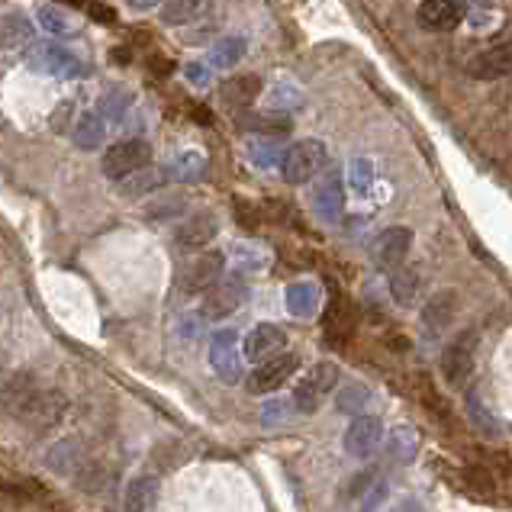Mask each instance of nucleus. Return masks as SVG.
I'll return each instance as SVG.
<instances>
[{
  "mask_svg": "<svg viewBox=\"0 0 512 512\" xmlns=\"http://www.w3.org/2000/svg\"><path fill=\"white\" fill-rule=\"evenodd\" d=\"M26 65L33 68L36 75L62 78V81L87 75V65L68 46H62V42H39V46L26 52Z\"/></svg>",
  "mask_w": 512,
  "mask_h": 512,
  "instance_id": "f257e3e1",
  "label": "nucleus"
},
{
  "mask_svg": "<svg viewBox=\"0 0 512 512\" xmlns=\"http://www.w3.org/2000/svg\"><path fill=\"white\" fill-rule=\"evenodd\" d=\"M329 165V149H326V142H319V139H300L294 142L290 149L284 152V181L287 184H310L313 178H319V174L326 171Z\"/></svg>",
  "mask_w": 512,
  "mask_h": 512,
  "instance_id": "f03ea898",
  "label": "nucleus"
},
{
  "mask_svg": "<svg viewBox=\"0 0 512 512\" xmlns=\"http://www.w3.org/2000/svg\"><path fill=\"white\" fill-rule=\"evenodd\" d=\"M149 162H152V145L149 142L145 139H123L104 152L100 168H104V174L110 181H126V178H133V174L149 168Z\"/></svg>",
  "mask_w": 512,
  "mask_h": 512,
  "instance_id": "7ed1b4c3",
  "label": "nucleus"
},
{
  "mask_svg": "<svg viewBox=\"0 0 512 512\" xmlns=\"http://www.w3.org/2000/svg\"><path fill=\"white\" fill-rule=\"evenodd\" d=\"M335 387H339V364L319 361V364H313L310 374L300 377V384L294 390V406L300 409V413L310 416L332 397Z\"/></svg>",
  "mask_w": 512,
  "mask_h": 512,
  "instance_id": "20e7f679",
  "label": "nucleus"
},
{
  "mask_svg": "<svg viewBox=\"0 0 512 512\" xmlns=\"http://www.w3.org/2000/svg\"><path fill=\"white\" fill-rule=\"evenodd\" d=\"M223 271H226V255L223 252H200L197 258L187 261L181 277H178L181 294H187V297L203 294V297H207L210 290L223 281Z\"/></svg>",
  "mask_w": 512,
  "mask_h": 512,
  "instance_id": "39448f33",
  "label": "nucleus"
},
{
  "mask_svg": "<svg viewBox=\"0 0 512 512\" xmlns=\"http://www.w3.org/2000/svg\"><path fill=\"white\" fill-rule=\"evenodd\" d=\"M297 371H300V355H294V351H281V355L261 361L258 368L248 374V380H245L248 393H255V397H268V393L281 390Z\"/></svg>",
  "mask_w": 512,
  "mask_h": 512,
  "instance_id": "423d86ee",
  "label": "nucleus"
},
{
  "mask_svg": "<svg viewBox=\"0 0 512 512\" xmlns=\"http://www.w3.org/2000/svg\"><path fill=\"white\" fill-rule=\"evenodd\" d=\"M242 358L245 351L239 348V335L232 329H219L210 339V368L223 384H239L242 380Z\"/></svg>",
  "mask_w": 512,
  "mask_h": 512,
  "instance_id": "0eeeda50",
  "label": "nucleus"
},
{
  "mask_svg": "<svg viewBox=\"0 0 512 512\" xmlns=\"http://www.w3.org/2000/svg\"><path fill=\"white\" fill-rule=\"evenodd\" d=\"M474 348H477V332L474 329H464L458 332L455 339H448L442 348V374L448 384L461 387L467 374H471V364H474Z\"/></svg>",
  "mask_w": 512,
  "mask_h": 512,
  "instance_id": "6e6552de",
  "label": "nucleus"
},
{
  "mask_svg": "<svg viewBox=\"0 0 512 512\" xmlns=\"http://www.w3.org/2000/svg\"><path fill=\"white\" fill-rule=\"evenodd\" d=\"M461 313V300L455 290H438L435 297L426 300V306H422V329H426V335H432V339H442V335L455 326V319Z\"/></svg>",
  "mask_w": 512,
  "mask_h": 512,
  "instance_id": "1a4fd4ad",
  "label": "nucleus"
},
{
  "mask_svg": "<svg viewBox=\"0 0 512 512\" xmlns=\"http://www.w3.org/2000/svg\"><path fill=\"white\" fill-rule=\"evenodd\" d=\"M384 442V429H380V419L368 416V413H358L351 419V426L345 432V451L355 461H368L374 458V451Z\"/></svg>",
  "mask_w": 512,
  "mask_h": 512,
  "instance_id": "9d476101",
  "label": "nucleus"
},
{
  "mask_svg": "<svg viewBox=\"0 0 512 512\" xmlns=\"http://www.w3.org/2000/svg\"><path fill=\"white\" fill-rule=\"evenodd\" d=\"M409 248H413V232H409L406 226H390V229L380 232L374 248H371L374 265L384 268V271H397V268H403Z\"/></svg>",
  "mask_w": 512,
  "mask_h": 512,
  "instance_id": "9b49d317",
  "label": "nucleus"
},
{
  "mask_svg": "<svg viewBox=\"0 0 512 512\" xmlns=\"http://www.w3.org/2000/svg\"><path fill=\"white\" fill-rule=\"evenodd\" d=\"M39 393L42 387L36 384L33 374H13L4 384V390H0V406H4L13 419L23 422L29 409H33V403L39 400Z\"/></svg>",
  "mask_w": 512,
  "mask_h": 512,
  "instance_id": "f8f14e48",
  "label": "nucleus"
},
{
  "mask_svg": "<svg viewBox=\"0 0 512 512\" xmlns=\"http://www.w3.org/2000/svg\"><path fill=\"white\" fill-rule=\"evenodd\" d=\"M467 75L477 81H503L512 75V42H500V46H490L480 55H474L467 62Z\"/></svg>",
  "mask_w": 512,
  "mask_h": 512,
  "instance_id": "ddd939ff",
  "label": "nucleus"
},
{
  "mask_svg": "<svg viewBox=\"0 0 512 512\" xmlns=\"http://www.w3.org/2000/svg\"><path fill=\"white\" fill-rule=\"evenodd\" d=\"M68 413V400H65V393H58V390H42L39 393V400L33 403V409L26 413V426L33 429L36 435H49L58 422H62V416Z\"/></svg>",
  "mask_w": 512,
  "mask_h": 512,
  "instance_id": "4468645a",
  "label": "nucleus"
},
{
  "mask_svg": "<svg viewBox=\"0 0 512 512\" xmlns=\"http://www.w3.org/2000/svg\"><path fill=\"white\" fill-rule=\"evenodd\" d=\"M248 287L239 277H229V281H219L207 297H203V316L207 319H226L245 303Z\"/></svg>",
  "mask_w": 512,
  "mask_h": 512,
  "instance_id": "2eb2a0df",
  "label": "nucleus"
},
{
  "mask_svg": "<svg viewBox=\"0 0 512 512\" xmlns=\"http://www.w3.org/2000/svg\"><path fill=\"white\" fill-rule=\"evenodd\" d=\"M464 4L461 0H426L419 4V23L432 29V33H448L464 20Z\"/></svg>",
  "mask_w": 512,
  "mask_h": 512,
  "instance_id": "dca6fc26",
  "label": "nucleus"
},
{
  "mask_svg": "<svg viewBox=\"0 0 512 512\" xmlns=\"http://www.w3.org/2000/svg\"><path fill=\"white\" fill-rule=\"evenodd\" d=\"M281 348H284V332L277 329V326H271V323L255 326L252 332L245 335V345H242L245 358H248V361H255V364L268 361V358H274V355H281Z\"/></svg>",
  "mask_w": 512,
  "mask_h": 512,
  "instance_id": "f3484780",
  "label": "nucleus"
},
{
  "mask_svg": "<svg viewBox=\"0 0 512 512\" xmlns=\"http://www.w3.org/2000/svg\"><path fill=\"white\" fill-rule=\"evenodd\" d=\"M216 232H219L216 216L210 210H200V213L184 219V223L178 226V232H174V239H178L181 248H203L216 239Z\"/></svg>",
  "mask_w": 512,
  "mask_h": 512,
  "instance_id": "a211bd4d",
  "label": "nucleus"
},
{
  "mask_svg": "<svg viewBox=\"0 0 512 512\" xmlns=\"http://www.w3.org/2000/svg\"><path fill=\"white\" fill-rule=\"evenodd\" d=\"M36 39V26L26 13L13 10L7 17H0V52H17Z\"/></svg>",
  "mask_w": 512,
  "mask_h": 512,
  "instance_id": "6ab92c4d",
  "label": "nucleus"
},
{
  "mask_svg": "<svg viewBox=\"0 0 512 512\" xmlns=\"http://www.w3.org/2000/svg\"><path fill=\"white\" fill-rule=\"evenodd\" d=\"M342 203H345L342 178H339V174H326V178L313 187V210H316V216L326 219V223H332V219H339Z\"/></svg>",
  "mask_w": 512,
  "mask_h": 512,
  "instance_id": "aec40b11",
  "label": "nucleus"
},
{
  "mask_svg": "<svg viewBox=\"0 0 512 512\" xmlns=\"http://www.w3.org/2000/svg\"><path fill=\"white\" fill-rule=\"evenodd\" d=\"M107 129H110V123L104 120V116H100V110H87V113L78 116L75 129H71V139H75L78 149L94 152V149H100V145H104Z\"/></svg>",
  "mask_w": 512,
  "mask_h": 512,
  "instance_id": "412c9836",
  "label": "nucleus"
},
{
  "mask_svg": "<svg viewBox=\"0 0 512 512\" xmlns=\"http://www.w3.org/2000/svg\"><path fill=\"white\" fill-rule=\"evenodd\" d=\"M155 506H158V477L139 474L129 480L123 496V512H155Z\"/></svg>",
  "mask_w": 512,
  "mask_h": 512,
  "instance_id": "4be33fe9",
  "label": "nucleus"
},
{
  "mask_svg": "<svg viewBox=\"0 0 512 512\" xmlns=\"http://www.w3.org/2000/svg\"><path fill=\"white\" fill-rule=\"evenodd\" d=\"M210 7H213V0H165V7L158 13H162L165 26H190L207 17Z\"/></svg>",
  "mask_w": 512,
  "mask_h": 512,
  "instance_id": "5701e85b",
  "label": "nucleus"
},
{
  "mask_svg": "<svg viewBox=\"0 0 512 512\" xmlns=\"http://www.w3.org/2000/svg\"><path fill=\"white\" fill-rule=\"evenodd\" d=\"M219 94H223L229 107H248V104H255L261 94V78L258 75H232L223 81Z\"/></svg>",
  "mask_w": 512,
  "mask_h": 512,
  "instance_id": "b1692460",
  "label": "nucleus"
},
{
  "mask_svg": "<svg viewBox=\"0 0 512 512\" xmlns=\"http://www.w3.org/2000/svg\"><path fill=\"white\" fill-rule=\"evenodd\" d=\"M390 297L400 306H413L422 297V274L413 268L390 271Z\"/></svg>",
  "mask_w": 512,
  "mask_h": 512,
  "instance_id": "393cba45",
  "label": "nucleus"
},
{
  "mask_svg": "<svg viewBox=\"0 0 512 512\" xmlns=\"http://www.w3.org/2000/svg\"><path fill=\"white\" fill-rule=\"evenodd\" d=\"M245 46L248 42L242 39V36H226V39H219L216 46L210 49V55H207V65L210 68H236L239 62H242V55H245Z\"/></svg>",
  "mask_w": 512,
  "mask_h": 512,
  "instance_id": "a878e982",
  "label": "nucleus"
},
{
  "mask_svg": "<svg viewBox=\"0 0 512 512\" xmlns=\"http://www.w3.org/2000/svg\"><path fill=\"white\" fill-rule=\"evenodd\" d=\"M284 303H287V310L294 313V316H313V310L319 306V287L316 284H306V281L287 287Z\"/></svg>",
  "mask_w": 512,
  "mask_h": 512,
  "instance_id": "bb28decb",
  "label": "nucleus"
},
{
  "mask_svg": "<svg viewBox=\"0 0 512 512\" xmlns=\"http://www.w3.org/2000/svg\"><path fill=\"white\" fill-rule=\"evenodd\" d=\"M326 329L332 335V342H342L355 329V313H351L348 300H332L329 303V316H326Z\"/></svg>",
  "mask_w": 512,
  "mask_h": 512,
  "instance_id": "cd10ccee",
  "label": "nucleus"
},
{
  "mask_svg": "<svg viewBox=\"0 0 512 512\" xmlns=\"http://www.w3.org/2000/svg\"><path fill=\"white\" fill-rule=\"evenodd\" d=\"M416 397L426 403V409L432 413L435 422H445V426H451V406L442 400V393L432 387L429 377H416Z\"/></svg>",
  "mask_w": 512,
  "mask_h": 512,
  "instance_id": "c85d7f7f",
  "label": "nucleus"
},
{
  "mask_svg": "<svg viewBox=\"0 0 512 512\" xmlns=\"http://www.w3.org/2000/svg\"><path fill=\"white\" fill-rule=\"evenodd\" d=\"M419 451V435L413 429H393L390 438H387V458L390 461H413Z\"/></svg>",
  "mask_w": 512,
  "mask_h": 512,
  "instance_id": "c756f323",
  "label": "nucleus"
},
{
  "mask_svg": "<svg viewBox=\"0 0 512 512\" xmlns=\"http://www.w3.org/2000/svg\"><path fill=\"white\" fill-rule=\"evenodd\" d=\"M36 20L42 23V29L52 36H68V33H75L78 23L68 17L65 10H58L55 4H39L36 7Z\"/></svg>",
  "mask_w": 512,
  "mask_h": 512,
  "instance_id": "7c9ffc66",
  "label": "nucleus"
},
{
  "mask_svg": "<svg viewBox=\"0 0 512 512\" xmlns=\"http://www.w3.org/2000/svg\"><path fill=\"white\" fill-rule=\"evenodd\" d=\"M248 158H252V165L255 168H277V165H284V152L277 149L274 142H268V139H258V142H252L248 145Z\"/></svg>",
  "mask_w": 512,
  "mask_h": 512,
  "instance_id": "2f4dec72",
  "label": "nucleus"
},
{
  "mask_svg": "<svg viewBox=\"0 0 512 512\" xmlns=\"http://www.w3.org/2000/svg\"><path fill=\"white\" fill-rule=\"evenodd\" d=\"M162 181H165L162 171H149V168H145V171H139V174H133V178L123 181V194H129V197L152 194V190L162 187Z\"/></svg>",
  "mask_w": 512,
  "mask_h": 512,
  "instance_id": "473e14b6",
  "label": "nucleus"
},
{
  "mask_svg": "<svg viewBox=\"0 0 512 512\" xmlns=\"http://www.w3.org/2000/svg\"><path fill=\"white\" fill-rule=\"evenodd\" d=\"M203 155L200 152H181L178 158L171 162V174L178 181H194V178H200V171H203Z\"/></svg>",
  "mask_w": 512,
  "mask_h": 512,
  "instance_id": "72a5a7b5",
  "label": "nucleus"
},
{
  "mask_svg": "<svg viewBox=\"0 0 512 512\" xmlns=\"http://www.w3.org/2000/svg\"><path fill=\"white\" fill-rule=\"evenodd\" d=\"M245 129L258 136H284L290 133V120L287 116H252V120H245Z\"/></svg>",
  "mask_w": 512,
  "mask_h": 512,
  "instance_id": "f704fd0d",
  "label": "nucleus"
},
{
  "mask_svg": "<svg viewBox=\"0 0 512 512\" xmlns=\"http://www.w3.org/2000/svg\"><path fill=\"white\" fill-rule=\"evenodd\" d=\"M129 104H133V97L116 87V91H110L104 97V104H100V116H104L107 123H116V120H123V113L129 110Z\"/></svg>",
  "mask_w": 512,
  "mask_h": 512,
  "instance_id": "c9c22d12",
  "label": "nucleus"
},
{
  "mask_svg": "<svg viewBox=\"0 0 512 512\" xmlns=\"http://www.w3.org/2000/svg\"><path fill=\"white\" fill-rule=\"evenodd\" d=\"M300 100H303V91L294 81H277L271 87V104L274 107H297Z\"/></svg>",
  "mask_w": 512,
  "mask_h": 512,
  "instance_id": "e433bc0d",
  "label": "nucleus"
},
{
  "mask_svg": "<svg viewBox=\"0 0 512 512\" xmlns=\"http://www.w3.org/2000/svg\"><path fill=\"white\" fill-rule=\"evenodd\" d=\"M49 461L55 471H68V467L78 464V445L75 442H58L52 451H49Z\"/></svg>",
  "mask_w": 512,
  "mask_h": 512,
  "instance_id": "4c0bfd02",
  "label": "nucleus"
},
{
  "mask_svg": "<svg viewBox=\"0 0 512 512\" xmlns=\"http://www.w3.org/2000/svg\"><path fill=\"white\" fill-rule=\"evenodd\" d=\"M371 181H374V162L371 158H355V162H351V187H355L358 194H364V190L371 187Z\"/></svg>",
  "mask_w": 512,
  "mask_h": 512,
  "instance_id": "58836bf2",
  "label": "nucleus"
},
{
  "mask_svg": "<svg viewBox=\"0 0 512 512\" xmlns=\"http://www.w3.org/2000/svg\"><path fill=\"white\" fill-rule=\"evenodd\" d=\"M210 71H213V68H210L207 62H190V65L184 68V75H187V81H190V84L207 87V84H210V78H213Z\"/></svg>",
  "mask_w": 512,
  "mask_h": 512,
  "instance_id": "ea45409f",
  "label": "nucleus"
},
{
  "mask_svg": "<svg viewBox=\"0 0 512 512\" xmlns=\"http://www.w3.org/2000/svg\"><path fill=\"white\" fill-rule=\"evenodd\" d=\"M384 490H387V487H384V477H380L377 484H374L368 493H364V503H361L358 512H377V506L384 503Z\"/></svg>",
  "mask_w": 512,
  "mask_h": 512,
  "instance_id": "a19ab883",
  "label": "nucleus"
},
{
  "mask_svg": "<svg viewBox=\"0 0 512 512\" xmlns=\"http://www.w3.org/2000/svg\"><path fill=\"white\" fill-rule=\"evenodd\" d=\"M87 13H91V17L100 20L104 26H113V23H116V10L107 7V4H87Z\"/></svg>",
  "mask_w": 512,
  "mask_h": 512,
  "instance_id": "79ce46f5",
  "label": "nucleus"
},
{
  "mask_svg": "<svg viewBox=\"0 0 512 512\" xmlns=\"http://www.w3.org/2000/svg\"><path fill=\"white\" fill-rule=\"evenodd\" d=\"M387 512H426V503L416 500V496H403L400 503H393Z\"/></svg>",
  "mask_w": 512,
  "mask_h": 512,
  "instance_id": "37998d69",
  "label": "nucleus"
},
{
  "mask_svg": "<svg viewBox=\"0 0 512 512\" xmlns=\"http://www.w3.org/2000/svg\"><path fill=\"white\" fill-rule=\"evenodd\" d=\"M75 113V104H71V100H65L62 107L55 110V116H52V129H58V133H62V129H68L65 123H68V116Z\"/></svg>",
  "mask_w": 512,
  "mask_h": 512,
  "instance_id": "c03bdc74",
  "label": "nucleus"
},
{
  "mask_svg": "<svg viewBox=\"0 0 512 512\" xmlns=\"http://www.w3.org/2000/svg\"><path fill=\"white\" fill-rule=\"evenodd\" d=\"M126 4L129 7H133V10H139V13H149V10H162L165 7V0H126Z\"/></svg>",
  "mask_w": 512,
  "mask_h": 512,
  "instance_id": "a18cd8bd",
  "label": "nucleus"
},
{
  "mask_svg": "<svg viewBox=\"0 0 512 512\" xmlns=\"http://www.w3.org/2000/svg\"><path fill=\"white\" fill-rule=\"evenodd\" d=\"M7 355H4V351H0V390H4V384H7Z\"/></svg>",
  "mask_w": 512,
  "mask_h": 512,
  "instance_id": "49530a36",
  "label": "nucleus"
},
{
  "mask_svg": "<svg viewBox=\"0 0 512 512\" xmlns=\"http://www.w3.org/2000/svg\"><path fill=\"white\" fill-rule=\"evenodd\" d=\"M65 7H87V0H62Z\"/></svg>",
  "mask_w": 512,
  "mask_h": 512,
  "instance_id": "de8ad7c7",
  "label": "nucleus"
}]
</instances>
